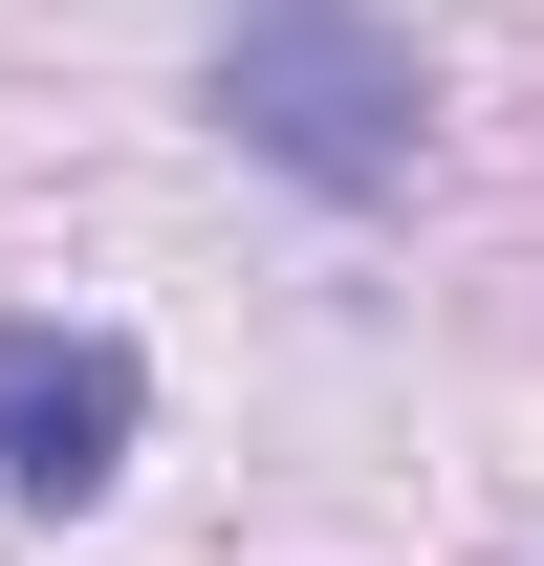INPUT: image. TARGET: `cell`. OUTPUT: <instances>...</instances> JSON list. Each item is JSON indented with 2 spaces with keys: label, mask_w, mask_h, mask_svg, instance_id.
<instances>
[{
  "label": "cell",
  "mask_w": 544,
  "mask_h": 566,
  "mask_svg": "<svg viewBox=\"0 0 544 566\" xmlns=\"http://www.w3.org/2000/svg\"><path fill=\"white\" fill-rule=\"evenodd\" d=\"M197 109L327 218H393L414 153H436V66H414L393 0H218L197 22Z\"/></svg>",
  "instance_id": "cell-1"
},
{
  "label": "cell",
  "mask_w": 544,
  "mask_h": 566,
  "mask_svg": "<svg viewBox=\"0 0 544 566\" xmlns=\"http://www.w3.org/2000/svg\"><path fill=\"white\" fill-rule=\"evenodd\" d=\"M153 436V370L132 327H0V501L44 523V501H109Z\"/></svg>",
  "instance_id": "cell-2"
}]
</instances>
